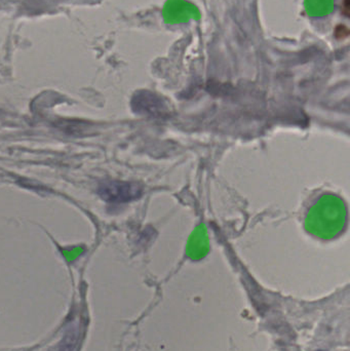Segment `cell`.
I'll use <instances>...</instances> for the list:
<instances>
[{
    "label": "cell",
    "mask_w": 350,
    "mask_h": 351,
    "mask_svg": "<svg viewBox=\"0 0 350 351\" xmlns=\"http://www.w3.org/2000/svg\"><path fill=\"white\" fill-rule=\"evenodd\" d=\"M98 193L100 197L110 204H125L141 197L143 188L133 182L106 181L99 185Z\"/></svg>",
    "instance_id": "6da1fadb"
},
{
    "label": "cell",
    "mask_w": 350,
    "mask_h": 351,
    "mask_svg": "<svg viewBox=\"0 0 350 351\" xmlns=\"http://www.w3.org/2000/svg\"><path fill=\"white\" fill-rule=\"evenodd\" d=\"M132 108L138 114L162 117L168 111L162 99L148 92L137 93L132 99Z\"/></svg>",
    "instance_id": "7a4b0ae2"
}]
</instances>
